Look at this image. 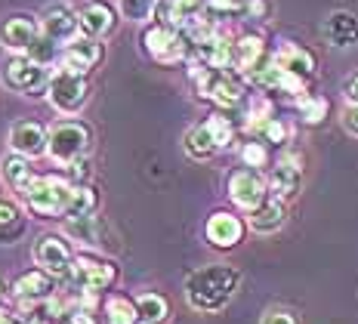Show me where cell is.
<instances>
[{
	"instance_id": "obj_10",
	"label": "cell",
	"mask_w": 358,
	"mask_h": 324,
	"mask_svg": "<svg viewBox=\"0 0 358 324\" xmlns=\"http://www.w3.org/2000/svg\"><path fill=\"white\" fill-rule=\"evenodd\" d=\"M6 84L13 90H19V93L34 96L37 90H43L50 84V78L41 62H34V59H28V56H19L6 65Z\"/></svg>"
},
{
	"instance_id": "obj_5",
	"label": "cell",
	"mask_w": 358,
	"mask_h": 324,
	"mask_svg": "<svg viewBox=\"0 0 358 324\" xmlns=\"http://www.w3.org/2000/svg\"><path fill=\"white\" fill-rule=\"evenodd\" d=\"M195 74V84H198V93L204 99H213L216 105L222 108H238L244 102V90L235 78H229L226 71H216V69H201V71H192Z\"/></svg>"
},
{
	"instance_id": "obj_12",
	"label": "cell",
	"mask_w": 358,
	"mask_h": 324,
	"mask_svg": "<svg viewBox=\"0 0 358 324\" xmlns=\"http://www.w3.org/2000/svg\"><path fill=\"white\" fill-rule=\"evenodd\" d=\"M300 183H303V167L296 157H281L275 164L272 176H268V198L275 201H287L300 192Z\"/></svg>"
},
{
	"instance_id": "obj_41",
	"label": "cell",
	"mask_w": 358,
	"mask_h": 324,
	"mask_svg": "<svg viewBox=\"0 0 358 324\" xmlns=\"http://www.w3.org/2000/svg\"><path fill=\"white\" fill-rule=\"evenodd\" d=\"M0 324H19V321H16V315H13V312L0 309Z\"/></svg>"
},
{
	"instance_id": "obj_24",
	"label": "cell",
	"mask_w": 358,
	"mask_h": 324,
	"mask_svg": "<svg viewBox=\"0 0 358 324\" xmlns=\"http://www.w3.org/2000/svg\"><path fill=\"white\" fill-rule=\"evenodd\" d=\"M0 173H3L6 185H10L13 192H19V198L28 192V188H31V183L37 179L31 173V167H28V157H22L16 152H13L10 157H3V167H0Z\"/></svg>"
},
{
	"instance_id": "obj_40",
	"label": "cell",
	"mask_w": 358,
	"mask_h": 324,
	"mask_svg": "<svg viewBox=\"0 0 358 324\" xmlns=\"http://www.w3.org/2000/svg\"><path fill=\"white\" fill-rule=\"evenodd\" d=\"M69 324H96V321L90 312H84V309H74V312H69Z\"/></svg>"
},
{
	"instance_id": "obj_16",
	"label": "cell",
	"mask_w": 358,
	"mask_h": 324,
	"mask_svg": "<svg viewBox=\"0 0 358 324\" xmlns=\"http://www.w3.org/2000/svg\"><path fill=\"white\" fill-rule=\"evenodd\" d=\"M244 238V223L238 216L226 213V210H216V213L207 220V241L220 251H229V247H238Z\"/></svg>"
},
{
	"instance_id": "obj_26",
	"label": "cell",
	"mask_w": 358,
	"mask_h": 324,
	"mask_svg": "<svg viewBox=\"0 0 358 324\" xmlns=\"http://www.w3.org/2000/svg\"><path fill=\"white\" fill-rule=\"evenodd\" d=\"M185 152H189V157H195V161H207V157H213L220 152V146L213 142L207 124H198L185 133Z\"/></svg>"
},
{
	"instance_id": "obj_35",
	"label": "cell",
	"mask_w": 358,
	"mask_h": 324,
	"mask_svg": "<svg viewBox=\"0 0 358 324\" xmlns=\"http://www.w3.org/2000/svg\"><path fill=\"white\" fill-rule=\"evenodd\" d=\"M241 161L248 164L250 170H257V167H266V161H268V152H266V146H263V142H248V146L241 148Z\"/></svg>"
},
{
	"instance_id": "obj_13",
	"label": "cell",
	"mask_w": 358,
	"mask_h": 324,
	"mask_svg": "<svg viewBox=\"0 0 358 324\" xmlns=\"http://www.w3.org/2000/svg\"><path fill=\"white\" fill-rule=\"evenodd\" d=\"M41 25L28 16H13L0 25V41H3L6 50H16V52H31V47L41 37Z\"/></svg>"
},
{
	"instance_id": "obj_11",
	"label": "cell",
	"mask_w": 358,
	"mask_h": 324,
	"mask_svg": "<svg viewBox=\"0 0 358 324\" xmlns=\"http://www.w3.org/2000/svg\"><path fill=\"white\" fill-rule=\"evenodd\" d=\"M10 146L22 157H41V155H47L50 133L41 124H34V120H19L10 130Z\"/></svg>"
},
{
	"instance_id": "obj_6",
	"label": "cell",
	"mask_w": 358,
	"mask_h": 324,
	"mask_svg": "<svg viewBox=\"0 0 358 324\" xmlns=\"http://www.w3.org/2000/svg\"><path fill=\"white\" fill-rule=\"evenodd\" d=\"M229 198H232L241 210H250L253 213L259 204L268 201V183L259 176V170L241 167L229 176Z\"/></svg>"
},
{
	"instance_id": "obj_2",
	"label": "cell",
	"mask_w": 358,
	"mask_h": 324,
	"mask_svg": "<svg viewBox=\"0 0 358 324\" xmlns=\"http://www.w3.org/2000/svg\"><path fill=\"white\" fill-rule=\"evenodd\" d=\"M74 183H65L59 176H37L31 188H28L22 198L31 213L37 216H62L69 210V195Z\"/></svg>"
},
{
	"instance_id": "obj_34",
	"label": "cell",
	"mask_w": 358,
	"mask_h": 324,
	"mask_svg": "<svg viewBox=\"0 0 358 324\" xmlns=\"http://www.w3.org/2000/svg\"><path fill=\"white\" fill-rule=\"evenodd\" d=\"M158 3L161 0H121V13H124V19H130V22H145L158 10Z\"/></svg>"
},
{
	"instance_id": "obj_7",
	"label": "cell",
	"mask_w": 358,
	"mask_h": 324,
	"mask_svg": "<svg viewBox=\"0 0 358 324\" xmlns=\"http://www.w3.org/2000/svg\"><path fill=\"white\" fill-rule=\"evenodd\" d=\"M71 281L78 288H84L87 293H99V290H108L117 278V269L106 260H93V256H74L71 262Z\"/></svg>"
},
{
	"instance_id": "obj_36",
	"label": "cell",
	"mask_w": 358,
	"mask_h": 324,
	"mask_svg": "<svg viewBox=\"0 0 358 324\" xmlns=\"http://www.w3.org/2000/svg\"><path fill=\"white\" fill-rule=\"evenodd\" d=\"M259 324H300V321H296V315L287 312V309H272V312L263 315Z\"/></svg>"
},
{
	"instance_id": "obj_37",
	"label": "cell",
	"mask_w": 358,
	"mask_h": 324,
	"mask_svg": "<svg viewBox=\"0 0 358 324\" xmlns=\"http://www.w3.org/2000/svg\"><path fill=\"white\" fill-rule=\"evenodd\" d=\"M266 16H268V0H248L244 19H257V22H263Z\"/></svg>"
},
{
	"instance_id": "obj_21",
	"label": "cell",
	"mask_w": 358,
	"mask_h": 324,
	"mask_svg": "<svg viewBox=\"0 0 358 324\" xmlns=\"http://www.w3.org/2000/svg\"><path fill=\"white\" fill-rule=\"evenodd\" d=\"M80 31L87 37H106L111 28H115V10H111L108 3H90L80 10Z\"/></svg>"
},
{
	"instance_id": "obj_31",
	"label": "cell",
	"mask_w": 358,
	"mask_h": 324,
	"mask_svg": "<svg viewBox=\"0 0 358 324\" xmlns=\"http://www.w3.org/2000/svg\"><path fill=\"white\" fill-rule=\"evenodd\" d=\"M207 124V130H210V136H213V142L220 148H229L232 146V139H235V124L229 120L226 115H210L204 120Z\"/></svg>"
},
{
	"instance_id": "obj_39",
	"label": "cell",
	"mask_w": 358,
	"mask_h": 324,
	"mask_svg": "<svg viewBox=\"0 0 358 324\" xmlns=\"http://www.w3.org/2000/svg\"><path fill=\"white\" fill-rule=\"evenodd\" d=\"M343 96H346L349 105H358V74L346 78V84H343Z\"/></svg>"
},
{
	"instance_id": "obj_1",
	"label": "cell",
	"mask_w": 358,
	"mask_h": 324,
	"mask_svg": "<svg viewBox=\"0 0 358 324\" xmlns=\"http://www.w3.org/2000/svg\"><path fill=\"white\" fill-rule=\"evenodd\" d=\"M241 275L232 266H204L189 275L185 281V300L198 312H220L235 297Z\"/></svg>"
},
{
	"instance_id": "obj_28",
	"label": "cell",
	"mask_w": 358,
	"mask_h": 324,
	"mask_svg": "<svg viewBox=\"0 0 358 324\" xmlns=\"http://www.w3.org/2000/svg\"><path fill=\"white\" fill-rule=\"evenodd\" d=\"M136 309H139V321L143 324H164L170 315V306L161 293H143L136 300Z\"/></svg>"
},
{
	"instance_id": "obj_4",
	"label": "cell",
	"mask_w": 358,
	"mask_h": 324,
	"mask_svg": "<svg viewBox=\"0 0 358 324\" xmlns=\"http://www.w3.org/2000/svg\"><path fill=\"white\" fill-rule=\"evenodd\" d=\"M143 43H145V52L161 65H176L189 56V37L185 31H176V28H167V25H152L148 31L143 34Z\"/></svg>"
},
{
	"instance_id": "obj_23",
	"label": "cell",
	"mask_w": 358,
	"mask_h": 324,
	"mask_svg": "<svg viewBox=\"0 0 358 324\" xmlns=\"http://www.w3.org/2000/svg\"><path fill=\"white\" fill-rule=\"evenodd\" d=\"M266 59V47H263V37L257 34H244L241 41H235V69H241L244 74L257 71Z\"/></svg>"
},
{
	"instance_id": "obj_14",
	"label": "cell",
	"mask_w": 358,
	"mask_h": 324,
	"mask_svg": "<svg viewBox=\"0 0 358 324\" xmlns=\"http://www.w3.org/2000/svg\"><path fill=\"white\" fill-rule=\"evenodd\" d=\"M99 59H102L99 43H96L93 37H78V41L69 43V50H65V56H62V74H78V78H84Z\"/></svg>"
},
{
	"instance_id": "obj_29",
	"label": "cell",
	"mask_w": 358,
	"mask_h": 324,
	"mask_svg": "<svg viewBox=\"0 0 358 324\" xmlns=\"http://www.w3.org/2000/svg\"><path fill=\"white\" fill-rule=\"evenodd\" d=\"M106 318H108V324H136L139 309L127 297H111L106 303Z\"/></svg>"
},
{
	"instance_id": "obj_32",
	"label": "cell",
	"mask_w": 358,
	"mask_h": 324,
	"mask_svg": "<svg viewBox=\"0 0 358 324\" xmlns=\"http://www.w3.org/2000/svg\"><path fill=\"white\" fill-rule=\"evenodd\" d=\"M296 105H300V115L306 124H322V120L327 118V99L324 96H300L296 99Z\"/></svg>"
},
{
	"instance_id": "obj_42",
	"label": "cell",
	"mask_w": 358,
	"mask_h": 324,
	"mask_svg": "<svg viewBox=\"0 0 358 324\" xmlns=\"http://www.w3.org/2000/svg\"><path fill=\"white\" fill-rule=\"evenodd\" d=\"M0 297H3V284H0Z\"/></svg>"
},
{
	"instance_id": "obj_25",
	"label": "cell",
	"mask_w": 358,
	"mask_h": 324,
	"mask_svg": "<svg viewBox=\"0 0 358 324\" xmlns=\"http://www.w3.org/2000/svg\"><path fill=\"white\" fill-rule=\"evenodd\" d=\"M25 235V216L16 201L0 198V244H16Z\"/></svg>"
},
{
	"instance_id": "obj_38",
	"label": "cell",
	"mask_w": 358,
	"mask_h": 324,
	"mask_svg": "<svg viewBox=\"0 0 358 324\" xmlns=\"http://www.w3.org/2000/svg\"><path fill=\"white\" fill-rule=\"evenodd\" d=\"M343 124H346V130L358 136V105H346V111H343Z\"/></svg>"
},
{
	"instance_id": "obj_17",
	"label": "cell",
	"mask_w": 358,
	"mask_h": 324,
	"mask_svg": "<svg viewBox=\"0 0 358 324\" xmlns=\"http://www.w3.org/2000/svg\"><path fill=\"white\" fill-rule=\"evenodd\" d=\"M322 34H324V41L337 50L355 47L358 43V19L352 13H331L322 25Z\"/></svg>"
},
{
	"instance_id": "obj_22",
	"label": "cell",
	"mask_w": 358,
	"mask_h": 324,
	"mask_svg": "<svg viewBox=\"0 0 358 324\" xmlns=\"http://www.w3.org/2000/svg\"><path fill=\"white\" fill-rule=\"evenodd\" d=\"M285 223H287L285 201H275V198H268L266 204H259L250 213V229L259 232V235H272V232H278Z\"/></svg>"
},
{
	"instance_id": "obj_18",
	"label": "cell",
	"mask_w": 358,
	"mask_h": 324,
	"mask_svg": "<svg viewBox=\"0 0 358 324\" xmlns=\"http://www.w3.org/2000/svg\"><path fill=\"white\" fill-rule=\"evenodd\" d=\"M272 59H275V65H278V69L296 74V78H303V80H309L312 74H315V56H312L309 50H303V47H296V43H290V41L281 43L278 52H275Z\"/></svg>"
},
{
	"instance_id": "obj_8",
	"label": "cell",
	"mask_w": 358,
	"mask_h": 324,
	"mask_svg": "<svg viewBox=\"0 0 358 324\" xmlns=\"http://www.w3.org/2000/svg\"><path fill=\"white\" fill-rule=\"evenodd\" d=\"M47 96L56 111H62V115H78L90 99V87L78 74H59V78H53V84H50Z\"/></svg>"
},
{
	"instance_id": "obj_15",
	"label": "cell",
	"mask_w": 358,
	"mask_h": 324,
	"mask_svg": "<svg viewBox=\"0 0 358 324\" xmlns=\"http://www.w3.org/2000/svg\"><path fill=\"white\" fill-rule=\"evenodd\" d=\"M78 28H80V19L74 16L69 6H50V10L43 13V22H41L43 37H50L53 43L78 41Z\"/></svg>"
},
{
	"instance_id": "obj_27",
	"label": "cell",
	"mask_w": 358,
	"mask_h": 324,
	"mask_svg": "<svg viewBox=\"0 0 358 324\" xmlns=\"http://www.w3.org/2000/svg\"><path fill=\"white\" fill-rule=\"evenodd\" d=\"M96 210H99V198H96L93 188H90V185H71L69 210H65V216L78 220V216H93Z\"/></svg>"
},
{
	"instance_id": "obj_30",
	"label": "cell",
	"mask_w": 358,
	"mask_h": 324,
	"mask_svg": "<svg viewBox=\"0 0 358 324\" xmlns=\"http://www.w3.org/2000/svg\"><path fill=\"white\" fill-rule=\"evenodd\" d=\"M69 235L84 241V244H102L99 241V220L96 216H78V220H69Z\"/></svg>"
},
{
	"instance_id": "obj_3",
	"label": "cell",
	"mask_w": 358,
	"mask_h": 324,
	"mask_svg": "<svg viewBox=\"0 0 358 324\" xmlns=\"http://www.w3.org/2000/svg\"><path fill=\"white\" fill-rule=\"evenodd\" d=\"M90 148V127L80 124V120H65V124H56L50 130V146L47 155L59 164H74L78 157H84Z\"/></svg>"
},
{
	"instance_id": "obj_33",
	"label": "cell",
	"mask_w": 358,
	"mask_h": 324,
	"mask_svg": "<svg viewBox=\"0 0 358 324\" xmlns=\"http://www.w3.org/2000/svg\"><path fill=\"white\" fill-rule=\"evenodd\" d=\"M248 0H207V13L213 19H244Z\"/></svg>"
},
{
	"instance_id": "obj_9",
	"label": "cell",
	"mask_w": 358,
	"mask_h": 324,
	"mask_svg": "<svg viewBox=\"0 0 358 324\" xmlns=\"http://www.w3.org/2000/svg\"><path fill=\"white\" fill-rule=\"evenodd\" d=\"M34 262L43 269L47 275H69L71 272V262H74V253L71 247L65 244V238L59 235H43L41 241L34 244Z\"/></svg>"
},
{
	"instance_id": "obj_19",
	"label": "cell",
	"mask_w": 358,
	"mask_h": 324,
	"mask_svg": "<svg viewBox=\"0 0 358 324\" xmlns=\"http://www.w3.org/2000/svg\"><path fill=\"white\" fill-rule=\"evenodd\" d=\"M198 59L207 65V69H232L235 65V43L222 34H210L204 43H198Z\"/></svg>"
},
{
	"instance_id": "obj_20",
	"label": "cell",
	"mask_w": 358,
	"mask_h": 324,
	"mask_svg": "<svg viewBox=\"0 0 358 324\" xmlns=\"http://www.w3.org/2000/svg\"><path fill=\"white\" fill-rule=\"evenodd\" d=\"M13 293L22 300V303L34 306L37 300H47L50 293H53V278H50L43 269H34V272H25L16 278V284H13Z\"/></svg>"
}]
</instances>
